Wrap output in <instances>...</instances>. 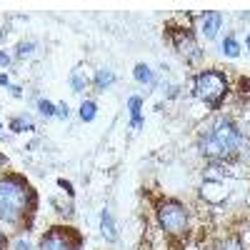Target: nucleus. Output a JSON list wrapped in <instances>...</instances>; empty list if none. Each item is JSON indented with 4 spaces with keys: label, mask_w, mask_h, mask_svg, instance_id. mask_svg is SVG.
Listing matches in <instances>:
<instances>
[{
    "label": "nucleus",
    "mask_w": 250,
    "mask_h": 250,
    "mask_svg": "<svg viewBox=\"0 0 250 250\" xmlns=\"http://www.w3.org/2000/svg\"><path fill=\"white\" fill-rule=\"evenodd\" d=\"M30 190L23 180L18 178H3L0 180V220L15 223L25 213Z\"/></svg>",
    "instance_id": "nucleus-1"
},
{
    "label": "nucleus",
    "mask_w": 250,
    "mask_h": 250,
    "mask_svg": "<svg viewBox=\"0 0 250 250\" xmlns=\"http://www.w3.org/2000/svg\"><path fill=\"white\" fill-rule=\"evenodd\" d=\"M240 145H243L240 130L235 128L233 123L220 120L215 128H213V133L208 135V138H203L200 148H203V153L208 158H228V155H233Z\"/></svg>",
    "instance_id": "nucleus-2"
},
{
    "label": "nucleus",
    "mask_w": 250,
    "mask_h": 250,
    "mask_svg": "<svg viewBox=\"0 0 250 250\" xmlns=\"http://www.w3.org/2000/svg\"><path fill=\"white\" fill-rule=\"evenodd\" d=\"M225 90H228V80L218 70H205L195 78V95L205 103H210V105H218Z\"/></svg>",
    "instance_id": "nucleus-3"
},
{
    "label": "nucleus",
    "mask_w": 250,
    "mask_h": 250,
    "mask_svg": "<svg viewBox=\"0 0 250 250\" xmlns=\"http://www.w3.org/2000/svg\"><path fill=\"white\" fill-rule=\"evenodd\" d=\"M158 220L160 225L165 228L168 233H183L185 230V225H188V213H185V208L175 200H168V203H163L158 208Z\"/></svg>",
    "instance_id": "nucleus-4"
},
{
    "label": "nucleus",
    "mask_w": 250,
    "mask_h": 250,
    "mask_svg": "<svg viewBox=\"0 0 250 250\" xmlns=\"http://www.w3.org/2000/svg\"><path fill=\"white\" fill-rule=\"evenodd\" d=\"M68 238H70L68 230H62V228H53V230L43 238V243H40V250H73Z\"/></svg>",
    "instance_id": "nucleus-5"
},
{
    "label": "nucleus",
    "mask_w": 250,
    "mask_h": 250,
    "mask_svg": "<svg viewBox=\"0 0 250 250\" xmlns=\"http://www.w3.org/2000/svg\"><path fill=\"white\" fill-rule=\"evenodd\" d=\"M225 195H228L225 183H220V180H205L203 183V198L208 203H220V200H225Z\"/></svg>",
    "instance_id": "nucleus-6"
},
{
    "label": "nucleus",
    "mask_w": 250,
    "mask_h": 250,
    "mask_svg": "<svg viewBox=\"0 0 250 250\" xmlns=\"http://www.w3.org/2000/svg\"><path fill=\"white\" fill-rule=\"evenodd\" d=\"M223 23V15L220 13H205L203 20H200V33L208 38V40H213L218 35V28Z\"/></svg>",
    "instance_id": "nucleus-7"
},
{
    "label": "nucleus",
    "mask_w": 250,
    "mask_h": 250,
    "mask_svg": "<svg viewBox=\"0 0 250 250\" xmlns=\"http://www.w3.org/2000/svg\"><path fill=\"white\" fill-rule=\"evenodd\" d=\"M175 45H178V50L183 53V55H198V45L193 43V38L190 35H188V33H175Z\"/></svg>",
    "instance_id": "nucleus-8"
},
{
    "label": "nucleus",
    "mask_w": 250,
    "mask_h": 250,
    "mask_svg": "<svg viewBox=\"0 0 250 250\" xmlns=\"http://www.w3.org/2000/svg\"><path fill=\"white\" fill-rule=\"evenodd\" d=\"M100 230H103V235H105V240H115V238H118L113 215H110L108 210H103V215H100Z\"/></svg>",
    "instance_id": "nucleus-9"
},
{
    "label": "nucleus",
    "mask_w": 250,
    "mask_h": 250,
    "mask_svg": "<svg viewBox=\"0 0 250 250\" xmlns=\"http://www.w3.org/2000/svg\"><path fill=\"white\" fill-rule=\"evenodd\" d=\"M113 80H115V75H113L110 70H98V75H95V85H98V90H105Z\"/></svg>",
    "instance_id": "nucleus-10"
},
{
    "label": "nucleus",
    "mask_w": 250,
    "mask_h": 250,
    "mask_svg": "<svg viewBox=\"0 0 250 250\" xmlns=\"http://www.w3.org/2000/svg\"><path fill=\"white\" fill-rule=\"evenodd\" d=\"M70 83H73V88H75L78 93H80V90H85V85H88V75H83V68H75V70H73Z\"/></svg>",
    "instance_id": "nucleus-11"
},
{
    "label": "nucleus",
    "mask_w": 250,
    "mask_h": 250,
    "mask_svg": "<svg viewBox=\"0 0 250 250\" xmlns=\"http://www.w3.org/2000/svg\"><path fill=\"white\" fill-rule=\"evenodd\" d=\"M223 53H225L228 58H238L240 45L235 43V38H225V40H223Z\"/></svg>",
    "instance_id": "nucleus-12"
},
{
    "label": "nucleus",
    "mask_w": 250,
    "mask_h": 250,
    "mask_svg": "<svg viewBox=\"0 0 250 250\" xmlns=\"http://www.w3.org/2000/svg\"><path fill=\"white\" fill-rule=\"evenodd\" d=\"M130 115H133V125L140 128V98H130Z\"/></svg>",
    "instance_id": "nucleus-13"
},
{
    "label": "nucleus",
    "mask_w": 250,
    "mask_h": 250,
    "mask_svg": "<svg viewBox=\"0 0 250 250\" xmlns=\"http://www.w3.org/2000/svg\"><path fill=\"white\" fill-rule=\"evenodd\" d=\"M135 78H138L140 83H153V73H150L148 65H138V68H135Z\"/></svg>",
    "instance_id": "nucleus-14"
},
{
    "label": "nucleus",
    "mask_w": 250,
    "mask_h": 250,
    "mask_svg": "<svg viewBox=\"0 0 250 250\" xmlns=\"http://www.w3.org/2000/svg\"><path fill=\"white\" fill-rule=\"evenodd\" d=\"M13 130H18V133L33 130V120H30V118H18V120H13Z\"/></svg>",
    "instance_id": "nucleus-15"
},
{
    "label": "nucleus",
    "mask_w": 250,
    "mask_h": 250,
    "mask_svg": "<svg viewBox=\"0 0 250 250\" xmlns=\"http://www.w3.org/2000/svg\"><path fill=\"white\" fill-rule=\"evenodd\" d=\"M80 118L90 123V120L95 118V103H83V108H80Z\"/></svg>",
    "instance_id": "nucleus-16"
},
{
    "label": "nucleus",
    "mask_w": 250,
    "mask_h": 250,
    "mask_svg": "<svg viewBox=\"0 0 250 250\" xmlns=\"http://www.w3.org/2000/svg\"><path fill=\"white\" fill-rule=\"evenodd\" d=\"M38 108H40V113H43V115H48V118H50V115H55V108L50 105L48 100H40V103H38Z\"/></svg>",
    "instance_id": "nucleus-17"
},
{
    "label": "nucleus",
    "mask_w": 250,
    "mask_h": 250,
    "mask_svg": "<svg viewBox=\"0 0 250 250\" xmlns=\"http://www.w3.org/2000/svg\"><path fill=\"white\" fill-rule=\"evenodd\" d=\"M33 50V43H20L18 45V55H28Z\"/></svg>",
    "instance_id": "nucleus-18"
},
{
    "label": "nucleus",
    "mask_w": 250,
    "mask_h": 250,
    "mask_svg": "<svg viewBox=\"0 0 250 250\" xmlns=\"http://www.w3.org/2000/svg\"><path fill=\"white\" fill-rule=\"evenodd\" d=\"M58 110H60V113H58V115H60V118H68V105H60V108H58Z\"/></svg>",
    "instance_id": "nucleus-19"
},
{
    "label": "nucleus",
    "mask_w": 250,
    "mask_h": 250,
    "mask_svg": "<svg viewBox=\"0 0 250 250\" xmlns=\"http://www.w3.org/2000/svg\"><path fill=\"white\" fill-rule=\"evenodd\" d=\"M8 62H10V58L5 53H0V65H8Z\"/></svg>",
    "instance_id": "nucleus-20"
},
{
    "label": "nucleus",
    "mask_w": 250,
    "mask_h": 250,
    "mask_svg": "<svg viewBox=\"0 0 250 250\" xmlns=\"http://www.w3.org/2000/svg\"><path fill=\"white\" fill-rule=\"evenodd\" d=\"M0 85H8V78L5 75H0Z\"/></svg>",
    "instance_id": "nucleus-21"
},
{
    "label": "nucleus",
    "mask_w": 250,
    "mask_h": 250,
    "mask_svg": "<svg viewBox=\"0 0 250 250\" xmlns=\"http://www.w3.org/2000/svg\"><path fill=\"white\" fill-rule=\"evenodd\" d=\"M3 245H5V235H3V233H0V248H3Z\"/></svg>",
    "instance_id": "nucleus-22"
},
{
    "label": "nucleus",
    "mask_w": 250,
    "mask_h": 250,
    "mask_svg": "<svg viewBox=\"0 0 250 250\" xmlns=\"http://www.w3.org/2000/svg\"><path fill=\"white\" fill-rule=\"evenodd\" d=\"M248 45H250V38H248Z\"/></svg>",
    "instance_id": "nucleus-23"
}]
</instances>
